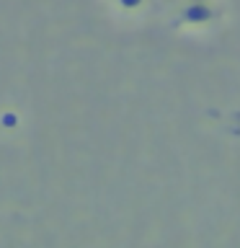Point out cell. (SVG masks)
Returning <instances> with one entry per match:
<instances>
[{
	"mask_svg": "<svg viewBox=\"0 0 240 248\" xmlns=\"http://www.w3.org/2000/svg\"><path fill=\"white\" fill-rule=\"evenodd\" d=\"M139 3H142V0H119L121 8H137Z\"/></svg>",
	"mask_w": 240,
	"mask_h": 248,
	"instance_id": "cell-1",
	"label": "cell"
}]
</instances>
